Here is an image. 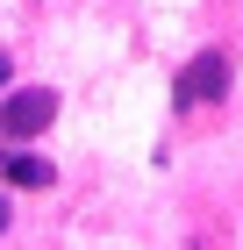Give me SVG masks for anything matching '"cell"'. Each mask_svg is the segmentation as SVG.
Here are the masks:
<instances>
[{
    "mask_svg": "<svg viewBox=\"0 0 243 250\" xmlns=\"http://www.w3.org/2000/svg\"><path fill=\"white\" fill-rule=\"evenodd\" d=\"M0 93H7V58H0Z\"/></svg>",
    "mask_w": 243,
    "mask_h": 250,
    "instance_id": "obj_5",
    "label": "cell"
},
{
    "mask_svg": "<svg viewBox=\"0 0 243 250\" xmlns=\"http://www.w3.org/2000/svg\"><path fill=\"white\" fill-rule=\"evenodd\" d=\"M50 115H57V93H50V86L7 93V100H0V143H29V136H43Z\"/></svg>",
    "mask_w": 243,
    "mask_h": 250,
    "instance_id": "obj_1",
    "label": "cell"
},
{
    "mask_svg": "<svg viewBox=\"0 0 243 250\" xmlns=\"http://www.w3.org/2000/svg\"><path fill=\"white\" fill-rule=\"evenodd\" d=\"M7 222H15V200H7V193H0V229H7Z\"/></svg>",
    "mask_w": 243,
    "mask_h": 250,
    "instance_id": "obj_4",
    "label": "cell"
},
{
    "mask_svg": "<svg viewBox=\"0 0 243 250\" xmlns=\"http://www.w3.org/2000/svg\"><path fill=\"white\" fill-rule=\"evenodd\" d=\"M0 179L7 186H50V165L29 157V150H0Z\"/></svg>",
    "mask_w": 243,
    "mask_h": 250,
    "instance_id": "obj_3",
    "label": "cell"
},
{
    "mask_svg": "<svg viewBox=\"0 0 243 250\" xmlns=\"http://www.w3.org/2000/svg\"><path fill=\"white\" fill-rule=\"evenodd\" d=\"M222 93H229V58L222 50H200L179 72V86H172V107H200V100H222Z\"/></svg>",
    "mask_w": 243,
    "mask_h": 250,
    "instance_id": "obj_2",
    "label": "cell"
}]
</instances>
